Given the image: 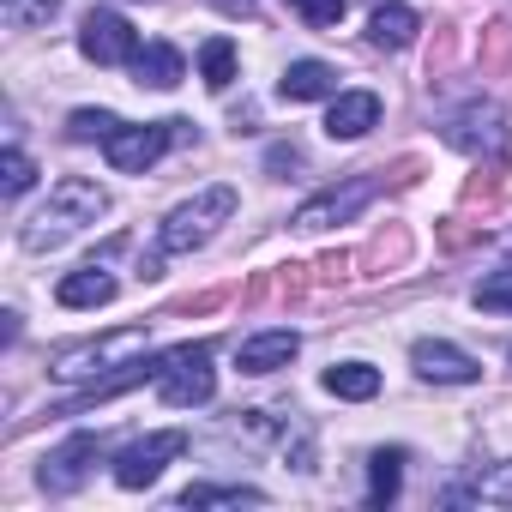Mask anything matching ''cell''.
Instances as JSON below:
<instances>
[{"instance_id":"26","label":"cell","mask_w":512,"mask_h":512,"mask_svg":"<svg viewBox=\"0 0 512 512\" xmlns=\"http://www.w3.org/2000/svg\"><path fill=\"white\" fill-rule=\"evenodd\" d=\"M115 127H121V121H115V115H109V109H79V115H73V121H67V133H73V139H79V145H91V139H109V133H115Z\"/></svg>"},{"instance_id":"3","label":"cell","mask_w":512,"mask_h":512,"mask_svg":"<svg viewBox=\"0 0 512 512\" xmlns=\"http://www.w3.org/2000/svg\"><path fill=\"white\" fill-rule=\"evenodd\" d=\"M229 217H235V187H205V193H193L187 205H175V211L163 217L157 247H163V253H193V247H205Z\"/></svg>"},{"instance_id":"19","label":"cell","mask_w":512,"mask_h":512,"mask_svg":"<svg viewBox=\"0 0 512 512\" xmlns=\"http://www.w3.org/2000/svg\"><path fill=\"white\" fill-rule=\"evenodd\" d=\"M326 392L362 404V398L380 392V368H368V362H338V368H326Z\"/></svg>"},{"instance_id":"28","label":"cell","mask_w":512,"mask_h":512,"mask_svg":"<svg viewBox=\"0 0 512 512\" xmlns=\"http://www.w3.org/2000/svg\"><path fill=\"white\" fill-rule=\"evenodd\" d=\"M272 169H302V151H296V145H290V151L278 145V151H272Z\"/></svg>"},{"instance_id":"14","label":"cell","mask_w":512,"mask_h":512,"mask_svg":"<svg viewBox=\"0 0 512 512\" xmlns=\"http://www.w3.org/2000/svg\"><path fill=\"white\" fill-rule=\"evenodd\" d=\"M278 91L290 103H320V97H338V73L326 61H290L284 79H278Z\"/></svg>"},{"instance_id":"25","label":"cell","mask_w":512,"mask_h":512,"mask_svg":"<svg viewBox=\"0 0 512 512\" xmlns=\"http://www.w3.org/2000/svg\"><path fill=\"white\" fill-rule=\"evenodd\" d=\"M476 308H482V314H512V266H506V272H488V278L476 284Z\"/></svg>"},{"instance_id":"18","label":"cell","mask_w":512,"mask_h":512,"mask_svg":"<svg viewBox=\"0 0 512 512\" xmlns=\"http://www.w3.org/2000/svg\"><path fill=\"white\" fill-rule=\"evenodd\" d=\"M181 506H266V494L260 488H247V482H193V488H181Z\"/></svg>"},{"instance_id":"2","label":"cell","mask_w":512,"mask_h":512,"mask_svg":"<svg viewBox=\"0 0 512 512\" xmlns=\"http://www.w3.org/2000/svg\"><path fill=\"white\" fill-rule=\"evenodd\" d=\"M145 344H151L145 326H121V332H109V338L67 344V350L49 362V374H55V380H109V374H121L127 362H139Z\"/></svg>"},{"instance_id":"10","label":"cell","mask_w":512,"mask_h":512,"mask_svg":"<svg viewBox=\"0 0 512 512\" xmlns=\"http://www.w3.org/2000/svg\"><path fill=\"white\" fill-rule=\"evenodd\" d=\"M410 362H416V374L422 380H434V386H470L476 374H482V362L476 356H464L458 344H446V338H422L416 350H410Z\"/></svg>"},{"instance_id":"22","label":"cell","mask_w":512,"mask_h":512,"mask_svg":"<svg viewBox=\"0 0 512 512\" xmlns=\"http://www.w3.org/2000/svg\"><path fill=\"white\" fill-rule=\"evenodd\" d=\"M199 79H205V91H229L235 85V43L229 37H211L199 49Z\"/></svg>"},{"instance_id":"23","label":"cell","mask_w":512,"mask_h":512,"mask_svg":"<svg viewBox=\"0 0 512 512\" xmlns=\"http://www.w3.org/2000/svg\"><path fill=\"white\" fill-rule=\"evenodd\" d=\"M61 13V0H0V19L13 31H31V25H49Z\"/></svg>"},{"instance_id":"12","label":"cell","mask_w":512,"mask_h":512,"mask_svg":"<svg viewBox=\"0 0 512 512\" xmlns=\"http://www.w3.org/2000/svg\"><path fill=\"white\" fill-rule=\"evenodd\" d=\"M380 127V97L374 91H338L332 109H326V133L332 139H362Z\"/></svg>"},{"instance_id":"9","label":"cell","mask_w":512,"mask_h":512,"mask_svg":"<svg viewBox=\"0 0 512 512\" xmlns=\"http://www.w3.org/2000/svg\"><path fill=\"white\" fill-rule=\"evenodd\" d=\"M103 458V440L97 434H73L67 446H55L49 458H43V470H37V482L49 488V494H73L85 476H91V464Z\"/></svg>"},{"instance_id":"6","label":"cell","mask_w":512,"mask_h":512,"mask_svg":"<svg viewBox=\"0 0 512 512\" xmlns=\"http://www.w3.org/2000/svg\"><path fill=\"white\" fill-rule=\"evenodd\" d=\"M187 452V434L181 428H163V434H145V440H133V446H121L115 452V482L121 488H151L175 458Z\"/></svg>"},{"instance_id":"21","label":"cell","mask_w":512,"mask_h":512,"mask_svg":"<svg viewBox=\"0 0 512 512\" xmlns=\"http://www.w3.org/2000/svg\"><path fill=\"white\" fill-rule=\"evenodd\" d=\"M398 482H404V452H374L368 458V506H392L398 500Z\"/></svg>"},{"instance_id":"17","label":"cell","mask_w":512,"mask_h":512,"mask_svg":"<svg viewBox=\"0 0 512 512\" xmlns=\"http://www.w3.org/2000/svg\"><path fill=\"white\" fill-rule=\"evenodd\" d=\"M368 37H374V49H410V43H416V13L398 7V0H380Z\"/></svg>"},{"instance_id":"4","label":"cell","mask_w":512,"mask_h":512,"mask_svg":"<svg viewBox=\"0 0 512 512\" xmlns=\"http://www.w3.org/2000/svg\"><path fill=\"white\" fill-rule=\"evenodd\" d=\"M181 127H187V121H151V127H127V121H121V127L103 139L109 169H115V175H145V169L181 139Z\"/></svg>"},{"instance_id":"27","label":"cell","mask_w":512,"mask_h":512,"mask_svg":"<svg viewBox=\"0 0 512 512\" xmlns=\"http://www.w3.org/2000/svg\"><path fill=\"white\" fill-rule=\"evenodd\" d=\"M290 7H296V13H302L314 31H332V25L350 13V0H290Z\"/></svg>"},{"instance_id":"16","label":"cell","mask_w":512,"mask_h":512,"mask_svg":"<svg viewBox=\"0 0 512 512\" xmlns=\"http://www.w3.org/2000/svg\"><path fill=\"white\" fill-rule=\"evenodd\" d=\"M181 73H187V61H181V49H169V43H145V49L133 55V79L151 85V91H175Z\"/></svg>"},{"instance_id":"8","label":"cell","mask_w":512,"mask_h":512,"mask_svg":"<svg viewBox=\"0 0 512 512\" xmlns=\"http://www.w3.org/2000/svg\"><path fill=\"white\" fill-rule=\"evenodd\" d=\"M374 193H380V181H374V175H350L344 187L314 193V199L296 211V229H332V223H350V217H356Z\"/></svg>"},{"instance_id":"13","label":"cell","mask_w":512,"mask_h":512,"mask_svg":"<svg viewBox=\"0 0 512 512\" xmlns=\"http://www.w3.org/2000/svg\"><path fill=\"white\" fill-rule=\"evenodd\" d=\"M446 139L458 151H500V109L494 103H470L464 115L446 121Z\"/></svg>"},{"instance_id":"1","label":"cell","mask_w":512,"mask_h":512,"mask_svg":"<svg viewBox=\"0 0 512 512\" xmlns=\"http://www.w3.org/2000/svg\"><path fill=\"white\" fill-rule=\"evenodd\" d=\"M103 211H109V193H103L97 181H85V175H61V181L49 187V205L25 223V247H31V253H49V247L73 241L85 223H97Z\"/></svg>"},{"instance_id":"7","label":"cell","mask_w":512,"mask_h":512,"mask_svg":"<svg viewBox=\"0 0 512 512\" xmlns=\"http://www.w3.org/2000/svg\"><path fill=\"white\" fill-rule=\"evenodd\" d=\"M79 49H85V61H97V67H121V61H133L145 43H139V31H133L121 13H85Z\"/></svg>"},{"instance_id":"11","label":"cell","mask_w":512,"mask_h":512,"mask_svg":"<svg viewBox=\"0 0 512 512\" xmlns=\"http://www.w3.org/2000/svg\"><path fill=\"white\" fill-rule=\"evenodd\" d=\"M296 356H302V338L278 326V332H253V338L235 350V368H241V374H278V368H290Z\"/></svg>"},{"instance_id":"20","label":"cell","mask_w":512,"mask_h":512,"mask_svg":"<svg viewBox=\"0 0 512 512\" xmlns=\"http://www.w3.org/2000/svg\"><path fill=\"white\" fill-rule=\"evenodd\" d=\"M452 500H482V506H512V458L506 464H488V470H476Z\"/></svg>"},{"instance_id":"5","label":"cell","mask_w":512,"mask_h":512,"mask_svg":"<svg viewBox=\"0 0 512 512\" xmlns=\"http://www.w3.org/2000/svg\"><path fill=\"white\" fill-rule=\"evenodd\" d=\"M157 392H163V404H175V410L211 404V392H217V374H211V350H205V344L169 350V362H163V374H157Z\"/></svg>"},{"instance_id":"15","label":"cell","mask_w":512,"mask_h":512,"mask_svg":"<svg viewBox=\"0 0 512 512\" xmlns=\"http://www.w3.org/2000/svg\"><path fill=\"white\" fill-rule=\"evenodd\" d=\"M55 302L61 308H109L115 302V278L103 266H85V272H67L55 284Z\"/></svg>"},{"instance_id":"24","label":"cell","mask_w":512,"mask_h":512,"mask_svg":"<svg viewBox=\"0 0 512 512\" xmlns=\"http://www.w3.org/2000/svg\"><path fill=\"white\" fill-rule=\"evenodd\" d=\"M31 181H37V163H31L19 145H7V157H0V187H7V199L31 193Z\"/></svg>"}]
</instances>
